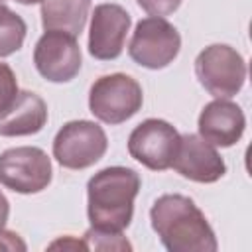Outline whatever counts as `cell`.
Here are the masks:
<instances>
[{
	"label": "cell",
	"mask_w": 252,
	"mask_h": 252,
	"mask_svg": "<svg viewBox=\"0 0 252 252\" xmlns=\"http://www.w3.org/2000/svg\"><path fill=\"white\" fill-rule=\"evenodd\" d=\"M138 6L142 10H146L148 14L152 16H167V14H173L181 0H136Z\"/></svg>",
	"instance_id": "18"
},
{
	"label": "cell",
	"mask_w": 252,
	"mask_h": 252,
	"mask_svg": "<svg viewBox=\"0 0 252 252\" xmlns=\"http://www.w3.org/2000/svg\"><path fill=\"white\" fill-rule=\"evenodd\" d=\"M199 136L213 146H234L246 128V116L242 108L228 98H215L203 106L199 114Z\"/></svg>",
	"instance_id": "12"
},
{
	"label": "cell",
	"mask_w": 252,
	"mask_h": 252,
	"mask_svg": "<svg viewBox=\"0 0 252 252\" xmlns=\"http://www.w3.org/2000/svg\"><path fill=\"white\" fill-rule=\"evenodd\" d=\"M51 159L35 146H18L0 154V183L14 193L32 195L51 183Z\"/></svg>",
	"instance_id": "7"
},
{
	"label": "cell",
	"mask_w": 252,
	"mask_h": 252,
	"mask_svg": "<svg viewBox=\"0 0 252 252\" xmlns=\"http://www.w3.org/2000/svg\"><path fill=\"white\" fill-rule=\"evenodd\" d=\"M18 81L10 65L0 63V112L10 106V102L18 94Z\"/></svg>",
	"instance_id": "17"
},
{
	"label": "cell",
	"mask_w": 252,
	"mask_h": 252,
	"mask_svg": "<svg viewBox=\"0 0 252 252\" xmlns=\"http://www.w3.org/2000/svg\"><path fill=\"white\" fill-rule=\"evenodd\" d=\"M144 102L142 87L136 79L124 73L98 77L89 93L91 112L104 124H122L132 118Z\"/></svg>",
	"instance_id": "3"
},
{
	"label": "cell",
	"mask_w": 252,
	"mask_h": 252,
	"mask_svg": "<svg viewBox=\"0 0 252 252\" xmlns=\"http://www.w3.org/2000/svg\"><path fill=\"white\" fill-rule=\"evenodd\" d=\"M28 26L22 16L10 10L4 0H0V57L16 53L26 39Z\"/></svg>",
	"instance_id": "15"
},
{
	"label": "cell",
	"mask_w": 252,
	"mask_h": 252,
	"mask_svg": "<svg viewBox=\"0 0 252 252\" xmlns=\"http://www.w3.org/2000/svg\"><path fill=\"white\" fill-rule=\"evenodd\" d=\"M37 73L51 83H67L81 71V47L75 35L63 32H45L33 49Z\"/></svg>",
	"instance_id": "9"
},
{
	"label": "cell",
	"mask_w": 252,
	"mask_h": 252,
	"mask_svg": "<svg viewBox=\"0 0 252 252\" xmlns=\"http://www.w3.org/2000/svg\"><path fill=\"white\" fill-rule=\"evenodd\" d=\"M181 49V35L161 16H150L136 24L132 33L128 55L134 63L146 69H163L167 67Z\"/></svg>",
	"instance_id": "5"
},
{
	"label": "cell",
	"mask_w": 252,
	"mask_h": 252,
	"mask_svg": "<svg viewBox=\"0 0 252 252\" xmlns=\"http://www.w3.org/2000/svg\"><path fill=\"white\" fill-rule=\"evenodd\" d=\"M47 122L45 100L32 91H18L8 108L0 112V136H32Z\"/></svg>",
	"instance_id": "13"
},
{
	"label": "cell",
	"mask_w": 252,
	"mask_h": 252,
	"mask_svg": "<svg viewBox=\"0 0 252 252\" xmlns=\"http://www.w3.org/2000/svg\"><path fill=\"white\" fill-rule=\"evenodd\" d=\"M179 146V132L161 118L140 122L128 136V154L152 171L169 169Z\"/></svg>",
	"instance_id": "8"
},
{
	"label": "cell",
	"mask_w": 252,
	"mask_h": 252,
	"mask_svg": "<svg viewBox=\"0 0 252 252\" xmlns=\"http://www.w3.org/2000/svg\"><path fill=\"white\" fill-rule=\"evenodd\" d=\"M132 18L120 4L94 6L89 32V53L98 61L120 57Z\"/></svg>",
	"instance_id": "10"
},
{
	"label": "cell",
	"mask_w": 252,
	"mask_h": 252,
	"mask_svg": "<svg viewBox=\"0 0 252 252\" xmlns=\"http://www.w3.org/2000/svg\"><path fill=\"white\" fill-rule=\"evenodd\" d=\"M195 75L209 94L215 98H230L244 87L246 63L234 47L213 43L197 55Z\"/></svg>",
	"instance_id": "4"
},
{
	"label": "cell",
	"mask_w": 252,
	"mask_h": 252,
	"mask_svg": "<svg viewBox=\"0 0 252 252\" xmlns=\"http://www.w3.org/2000/svg\"><path fill=\"white\" fill-rule=\"evenodd\" d=\"M152 228L169 252H215L219 248L215 230L193 199L167 193L150 209Z\"/></svg>",
	"instance_id": "1"
},
{
	"label": "cell",
	"mask_w": 252,
	"mask_h": 252,
	"mask_svg": "<svg viewBox=\"0 0 252 252\" xmlns=\"http://www.w3.org/2000/svg\"><path fill=\"white\" fill-rule=\"evenodd\" d=\"M87 250H132V244L122 236V232H106V230H96L89 228L83 236Z\"/></svg>",
	"instance_id": "16"
},
{
	"label": "cell",
	"mask_w": 252,
	"mask_h": 252,
	"mask_svg": "<svg viewBox=\"0 0 252 252\" xmlns=\"http://www.w3.org/2000/svg\"><path fill=\"white\" fill-rule=\"evenodd\" d=\"M171 167L195 183H215L226 173L224 159L217 148L203 140L199 134L179 136V146Z\"/></svg>",
	"instance_id": "11"
},
{
	"label": "cell",
	"mask_w": 252,
	"mask_h": 252,
	"mask_svg": "<svg viewBox=\"0 0 252 252\" xmlns=\"http://www.w3.org/2000/svg\"><path fill=\"white\" fill-rule=\"evenodd\" d=\"M91 0H41V24L45 32L81 35L89 18Z\"/></svg>",
	"instance_id": "14"
},
{
	"label": "cell",
	"mask_w": 252,
	"mask_h": 252,
	"mask_svg": "<svg viewBox=\"0 0 252 252\" xmlns=\"http://www.w3.org/2000/svg\"><path fill=\"white\" fill-rule=\"evenodd\" d=\"M14 2H20V4L30 6V4H37V2H41V0H14Z\"/></svg>",
	"instance_id": "21"
},
{
	"label": "cell",
	"mask_w": 252,
	"mask_h": 252,
	"mask_svg": "<svg viewBox=\"0 0 252 252\" xmlns=\"http://www.w3.org/2000/svg\"><path fill=\"white\" fill-rule=\"evenodd\" d=\"M8 215H10V203H8L6 195L0 191V230L6 226V222H8Z\"/></svg>",
	"instance_id": "20"
},
{
	"label": "cell",
	"mask_w": 252,
	"mask_h": 252,
	"mask_svg": "<svg viewBox=\"0 0 252 252\" xmlns=\"http://www.w3.org/2000/svg\"><path fill=\"white\" fill-rule=\"evenodd\" d=\"M108 148V138L96 122L71 120L61 126L53 140V158L67 169L94 165Z\"/></svg>",
	"instance_id": "6"
},
{
	"label": "cell",
	"mask_w": 252,
	"mask_h": 252,
	"mask_svg": "<svg viewBox=\"0 0 252 252\" xmlns=\"http://www.w3.org/2000/svg\"><path fill=\"white\" fill-rule=\"evenodd\" d=\"M142 179L132 167L112 165L94 173L87 183V215L91 226L122 232L134 215V199Z\"/></svg>",
	"instance_id": "2"
},
{
	"label": "cell",
	"mask_w": 252,
	"mask_h": 252,
	"mask_svg": "<svg viewBox=\"0 0 252 252\" xmlns=\"http://www.w3.org/2000/svg\"><path fill=\"white\" fill-rule=\"evenodd\" d=\"M0 250H26V244L12 230H0Z\"/></svg>",
	"instance_id": "19"
}]
</instances>
